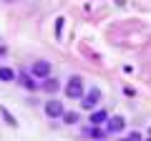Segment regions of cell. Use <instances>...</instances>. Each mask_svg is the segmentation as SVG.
Instances as JSON below:
<instances>
[{
	"mask_svg": "<svg viewBox=\"0 0 151 141\" xmlns=\"http://www.w3.org/2000/svg\"><path fill=\"white\" fill-rule=\"evenodd\" d=\"M45 114H48L50 119H60V116H63V103L60 101H48L45 103Z\"/></svg>",
	"mask_w": 151,
	"mask_h": 141,
	"instance_id": "cell-3",
	"label": "cell"
},
{
	"mask_svg": "<svg viewBox=\"0 0 151 141\" xmlns=\"http://www.w3.org/2000/svg\"><path fill=\"white\" fill-rule=\"evenodd\" d=\"M98 98H101V91H98V88H91L88 96H83L81 106H83V109H88V111H93V109H96V103H98Z\"/></svg>",
	"mask_w": 151,
	"mask_h": 141,
	"instance_id": "cell-2",
	"label": "cell"
},
{
	"mask_svg": "<svg viewBox=\"0 0 151 141\" xmlns=\"http://www.w3.org/2000/svg\"><path fill=\"white\" fill-rule=\"evenodd\" d=\"M48 73H50V63L48 60H38V63L33 65V76L35 78H48Z\"/></svg>",
	"mask_w": 151,
	"mask_h": 141,
	"instance_id": "cell-4",
	"label": "cell"
},
{
	"mask_svg": "<svg viewBox=\"0 0 151 141\" xmlns=\"http://www.w3.org/2000/svg\"><path fill=\"white\" fill-rule=\"evenodd\" d=\"M121 141H129V139H121Z\"/></svg>",
	"mask_w": 151,
	"mask_h": 141,
	"instance_id": "cell-11",
	"label": "cell"
},
{
	"mask_svg": "<svg viewBox=\"0 0 151 141\" xmlns=\"http://www.w3.org/2000/svg\"><path fill=\"white\" fill-rule=\"evenodd\" d=\"M60 119H63L65 124H78V114H76V111H63Z\"/></svg>",
	"mask_w": 151,
	"mask_h": 141,
	"instance_id": "cell-9",
	"label": "cell"
},
{
	"mask_svg": "<svg viewBox=\"0 0 151 141\" xmlns=\"http://www.w3.org/2000/svg\"><path fill=\"white\" fill-rule=\"evenodd\" d=\"M3 116H5V121H8V124H10V126H15V124H18V121L13 119L10 114H8V109H3Z\"/></svg>",
	"mask_w": 151,
	"mask_h": 141,
	"instance_id": "cell-10",
	"label": "cell"
},
{
	"mask_svg": "<svg viewBox=\"0 0 151 141\" xmlns=\"http://www.w3.org/2000/svg\"><path fill=\"white\" fill-rule=\"evenodd\" d=\"M65 93H68V98H81V96H83V86H81V78H78V76H73V78L68 81Z\"/></svg>",
	"mask_w": 151,
	"mask_h": 141,
	"instance_id": "cell-1",
	"label": "cell"
},
{
	"mask_svg": "<svg viewBox=\"0 0 151 141\" xmlns=\"http://www.w3.org/2000/svg\"><path fill=\"white\" fill-rule=\"evenodd\" d=\"M106 119H108V114H106V111H93V114H91V124H93V126L106 124Z\"/></svg>",
	"mask_w": 151,
	"mask_h": 141,
	"instance_id": "cell-7",
	"label": "cell"
},
{
	"mask_svg": "<svg viewBox=\"0 0 151 141\" xmlns=\"http://www.w3.org/2000/svg\"><path fill=\"white\" fill-rule=\"evenodd\" d=\"M108 121V126H106V129L108 131H121V129H124V116H113V119H106Z\"/></svg>",
	"mask_w": 151,
	"mask_h": 141,
	"instance_id": "cell-5",
	"label": "cell"
},
{
	"mask_svg": "<svg viewBox=\"0 0 151 141\" xmlns=\"http://www.w3.org/2000/svg\"><path fill=\"white\" fill-rule=\"evenodd\" d=\"M40 88H43V91H48V93H55V91L60 88V83H58V78H45Z\"/></svg>",
	"mask_w": 151,
	"mask_h": 141,
	"instance_id": "cell-6",
	"label": "cell"
},
{
	"mask_svg": "<svg viewBox=\"0 0 151 141\" xmlns=\"http://www.w3.org/2000/svg\"><path fill=\"white\" fill-rule=\"evenodd\" d=\"M0 81H15V70H10V68H0Z\"/></svg>",
	"mask_w": 151,
	"mask_h": 141,
	"instance_id": "cell-8",
	"label": "cell"
}]
</instances>
